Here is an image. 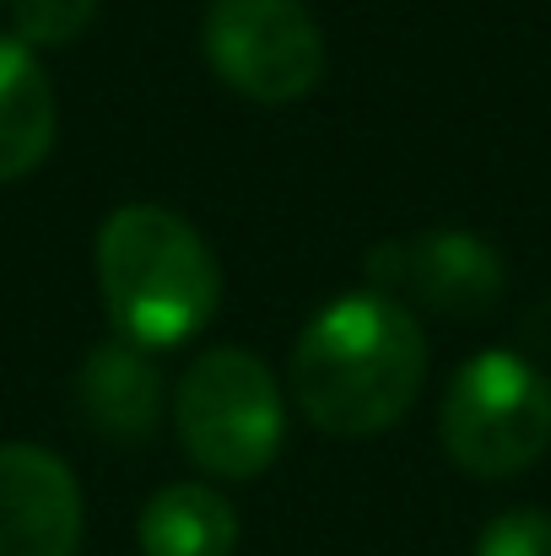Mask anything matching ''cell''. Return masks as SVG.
I'll return each instance as SVG.
<instances>
[{
	"instance_id": "cell-6",
	"label": "cell",
	"mask_w": 551,
	"mask_h": 556,
	"mask_svg": "<svg viewBox=\"0 0 551 556\" xmlns=\"http://www.w3.org/2000/svg\"><path fill=\"white\" fill-rule=\"evenodd\" d=\"M367 281L389 292L416 298L433 314L449 319H481L498 308L503 298V254L492 243H481L476 232H416L400 243H384L367 254Z\"/></svg>"
},
{
	"instance_id": "cell-8",
	"label": "cell",
	"mask_w": 551,
	"mask_h": 556,
	"mask_svg": "<svg viewBox=\"0 0 551 556\" xmlns=\"http://www.w3.org/2000/svg\"><path fill=\"white\" fill-rule=\"evenodd\" d=\"M76 410L109 443H147L163 421V372L136 341H109L76 368Z\"/></svg>"
},
{
	"instance_id": "cell-9",
	"label": "cell",
	"mask_w": 551,
	"mask_h": 556,
	"mask_svg": "<svg viewBox=\"0 0 551 556\" xmlns=\"http://www.w3.org/2000/svg\"><path fill=\"white\" fill-rule=\"evenodd\" d=\"M54 147V92L27 43L0 38V185L27 179Z\"/></svg>"
},
{
	"instance_id": "cell-2",
	"label": "cell",
	"mask_w": 551,
	"mask_h": 556,
	"mask_svg": "<svg viewBox=\"0 0 551 556\" xmlns=\"http://www.w3.org/2000/svg\"><path fill=\"white\" fill-rule=\"evenodd\" d=\"M98 281L114 330L147 352L200 336L222 298V276L205 238L163 205H120L103 222Z\"/></svg>"
},
{
	"instance_id": "cell-4",
	"label": "cell",
	"mask_w": 551,
	"mask_h": 556,
	"mask_svg": "<svg viewBox=\"0 0 551 556\" xmlns=\"http://www.w3.org/2000/svg\"><path fill=\"white\" fill-rule=\"evenodd\" d=\"M174 427L184 454L205 476L249 481L276 459L287 410L260 357H249L243 346H216L184 368L174 389Z\"/></svg>"
},
{
	"instance_id": "cell-7",
	"label": "cell",
	"mask_w": 551,
	"mask_h": 556,
	"mask_svg": "<svg viewBox=\"0 0 551 556\" xmlns=\"http://www.w3.org/2000/svg\"><path fill=\"white\" fill-rule=\"evenodd\" d=\"M82 486L71 465L38 443L0 448V556H76Z\"/></svg>"
},
{
	"instance_id": "cell-5",
	"label": "cell",
	"mask_w": 551,
	"mask_h": 556,
	"mask_svg": "<svg viewBox=\"0 0 551 556\" xmlns=\"http://www.w3.org/2000/svg\"><path fill=\"white\" fill-rule=\"evenodd\" d=\"M200 43L211 71L254 103H298L325 76V38L303 0H211Z\"/></svg>"
},
{
	"instance_id": "cell-12",
	"label": "cell",
	"mask_w": 551,
	"mask_h": 556,
	"mask_svg": "<svg viewBox=\"0 0 551 556\" xmlns=\"http://www.w3.org/2000/svg\"><path fill=\"white\" fill-rule=\"evenodd\" d=\"M476 556H551V514H541V508L498 514L481 530Z\"/></svg>"
},
{
	"instance_id": "cell-10",
	"label": "cell",
	"mask_w": 551,
	"mask_h": 556,
	"mask_svg": "<svg viewBox=\"0 0 551 556\" xmlns=\"http://www.w3.org/2000/svg\"><path fill=\"white\" fill-rule=\"evenodd\" d=\"M233 546H238V514L216 486L179 481L141 508L147 556H233Z\"/></svg>"
},
{
	"instance_id": "cell-11",
	"label": "cell",
	"mask_w": 551,
	"mask_h": 556,
	"mask_svg": "<svg viewBox=\"0 0 551 556\" xmlns=\"http://www.w3.org/2000/svg\"><path fill=\"white\" fill-rule=\"evenodd\" d=\"M98 16V0H11L16 43L27 49H65Z\"/></svg>"
},
{
	"instance_id": "cell-3",
	"label": "cell",
	"mask_w": 551,
	"mask_h": 556,
	"mask_svg": "<svg viewBox=\"0 0 551 556\" xmlns=\"http://www.w3.org/2000/svg\"><path fill=\"white\" fill-rule=\"evenodd\" d=\"M438 432L465 476L509 481L547 454L551 378L519 352H481L454 372Z\"/></svg>"
},
{
	"instance_id": "cell-1",
	"label": "cell",
	"mask_w": 551,
	"mask_h": 556,
	"mask_svg": "<svg viewBox=\"0 0 551 556\" xmlns=\"http://www.w3.org/2000/svg\"><path fill=\"white\" fill-rule=\"evenodd\" d=\"M422 378V325L384 292L336 298L292 352V400L330 438H373L395 427L416 405Z\"/></svg>"
}]
</instances>
